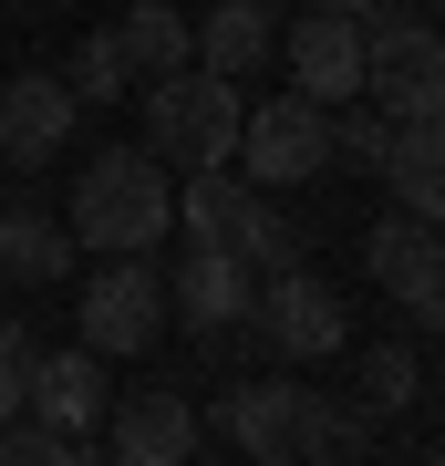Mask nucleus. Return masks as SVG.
<instances>
[{
  "instance_id": "1",
  "label": "nucleus",
  "mask_w": 445,
  "mask_h": 466,
  "mask_svg": "<svg viewBox=\"0 0 445 466\" xmlns=\"http://www.w3.org/2000/svg\"><path fill=\"white\" fill-rule=\"evenodd\" d=\"M166 228H177V177H166L146 146H94L83 156V187H73V238L83 249L146 259Z\"/></svg>"
},
{
  "instance_id": "2",
  "label": "nucleus",
  "mask_w": 445,
  "mask_h": 466,
  "mask_svg": "<svg viewBox=\"0 0 445 466\" xmlns=\"http://www.w3.org/2000/svg\"><path fill=\"white\" fill-rule=\"evenodd\" d=\"M238 84H217V73H166L146 84V156L166 177H207L238 156Z\"/></svg>"
},
{
  "instance_id": "3",
  "label": "nucleus",
  "mask_w": 445,
  "mask_h": 466,
  "mask_svg": "<svg viewBox=\"0 0 445 466\" xmlns=\"http://www.w3.org/2000/svg\"><path fill=\"white\" fill-rule=\"evenodd\" d=\"M177 228L197 238V249L248 259V269H290V259H300V228H290L280 208H269V187H248L238 167L187 177V187H177Z\"/></svg>"
},
{
  "instance_id": "4",
  "label": "nucleus",
  "mask_w": 445,
  "mask_h": 466,
  "mask_svg": "<svg viewBox=\"0 0 445 466\" xmlns=\"http://www.w3.org/2000/svg\"><path fill=\"white\" fill-rule=\"evenodd\" d=\"M363 104L394 125L445 115V32L414 11H363Z\"/></svg>"
},
{
  "instance_id": "5",
  "label": "nucleus",
  "mask_w": 445,
  "mask_h": 466,
  "mask_svg": "<svg viewBox=\"0 0 445 466\" xmlns=\"http://www.w3.org/2000/svg\"><path fill=\"white\" fill-rule=\"evenodd\" d=\"M248 332H259L280 363H331V352L352 342V311H342V290L321 280V269H259V300H248Z\"/></svg>"
},
{
  "instance_id": "6",
  "label": "nucleus",
  "mask_w": 445,
  "mask_h": 466,
  "mask_svg": "<svg viewBox=\"0 0 445 466\" xmlns=\"http://www.w3.org/2000/svg\"><path fill=\"white\" fill-rule=\"evenodd\" d=\"M228 167H248V187H300V177H331V115L321 104H248L238 115V156Z\"/></svg>"
},
{
  "instance_id": "7",
  "label": "nucleus",
  "mask_w": 445,
  "mask_h": 466,
  "mask_svg": "<svg viewBox=\"0 0 445 466\" xmlns=\"http://www.w3.org/2000/svg\"><path fill=\"white\" fill-rule=\"evenodd\" d=\"M166 332V280L146 259H104L94 280H83V352L94 363H125V352H146Z\"/></svg>"
},
{
  "instance_id": "8",
  "label": "nucleus",
  "mask_w": 445,
  "mask_h": 466,
  "mask_svg": "<svg viewBox=\"0 0 445 466\" xmlns=\"http://www.w3.org/2000/svg\"><path fill=\"white\" fill-rule=\"evenodd\" d=\"M280 52H290V94L300 104H363V21H342V11H300L290 32H280Z\"/></svg>"
},
{
  "instance_id": "9",
  "label": "nucleus",
  "mask_w": 445,
  "mask_h": 466,
  "mask_svg": "<svg viewBox=\"0 0 445 466\" xmlns=\"http://www.w3.org/2000/svg\"><path fill=\"white\" fill-rule=\"evenodd\" d=\"M73 125H83V104L63 73H11L0 84V167H52L73 146Z\"/></svg>"
},
{
  "instance_id": "10",
  "label": "nucleus",
  "mask_w": 445,
  "mask_h": 466,
  "mask_svg": "<svg viewBox=\"0 0 445 466\" xmlns=\"http://www.w3.org/2000/svg\"><path fill=\"white\" fill-rule=\"evenodd\" d=\"M300 415H311V394L300 383H280V373H259V383H228L217 394V435L248 456V466H290V446H300Z\"/></svg>"
},
{
  "instance_id": "11",
  "label": "nucleus",
  "mask_w": 445,
  "mask_h": 466,
  "mask_svg": "<svg viewBox=\"0 0 445 466\" xmlns=\"http://www.w3.org/2000/svg\"><path fill=\"white\" fill-rule=\"evenodd\" d=\"M248 300H259V269L228 259V249H187L177 269H166V311H177L187 332H238Z\"/></svg>"
},
{
  "instance_id": "12",
  "label": "nucleus",
  "mask_w": 445,
  "mask_h": 466,
  "mask_svg": "<svg viewBox=\"0 0 445 466\" xmlns=\"http://www.w3.org/2000/svg\"><path fill=\"white\" fill-rule=\"evenodd\" d=\"M21 415H32V425H52V435H73V446H94V425L104 415H115V394H104V363H94V352H42V363H32V404H21Z\"/></svg>"
},
{
  "instance_id": "13",
  "label": "nucleus",
  "mask_w": 445,
  "mask_h": 466,
  "mask_svg": "<svg viewBox=\"0 0 445 466\" xmlns=\"http://www.w3.org/2000/svg\"><path fill=\"white\" fill-rule=\"evenodd\" d=\"M197 435H207V415L187 394H135V404H115V456L104 466H187Z\"/></svg>"
},
{
  "instance_id": "14",
  "label": "nucleus",
  "mask_w": 445,
  "mask_h": 466,
  "mask_svg": "<svg viewBox=\"0 0 445 466\" xmlns=\"http://www.w3.org/2000/svg\"><path fill=\"white\" fill-rule=\"evenodd\" d=\"M363 269L404 300V311H425L435 280H445V228H425V218H404V208H394V218L363 238Z\"/></svg>"
},
{
  "instance_id": "15",
  "label": "nucleus",
  "mask_w": 445,
  "mask_h": 466,
  "mask_svg": "<svg viewBox=\"0 0 445 466\" xmlns=\"http://www.w3.org/2000/svg\"><path fill=\"white\" fill-rule=\"evenodd\" d=\"M383 187H394L404 218L445 228V115H435V125H394V146H383Z\"/></svg>"
},
{
  "instance_id": "16",
  "label": "nucleus",
  "mask_w": 445,
  "mask_h": 466,
  "mask_svg": "<svg viewBox=\"0 0 445 466\" xmlns=\"http://www.w3.org/2000/svg\"><path fill=\"white\" fill-rule=\"evenodd\" d=\"M269 52H280V21H269L259 0H207V32H197V73L238 84V73H259Z\"/></svg>"
},
{
  "instance_id": "17",
  "label": "nucleus",
  "mask_w": 445,
  "mask_h": 466,
  "mask_svg": "<svg viewBox=\"0 0 445 466\" xmlns=\"http://www.w3.org/2000/svg\"><path fill=\"white\" fill-rule=\"evenodd\" d=\"M0 269L32 280V290H52V280L73 269V228H63V218H42V208H11V218H0Z\"/></svg>"
},
{
  "instance_id": "18",
  "label": "nucleus",
  "mask_w": 445,
  "mask_h": 466,
  "mask_svg": "<svg viewBox=\"0 0 445 466\" xmlns=\"http://www.w3.org/2000/svg\"><path fill=\"white\" fill-rule=\"evenodd\" d=\"M115 42H125V63H135V73H156V84L197 63V32H187V11H166V0H135V11L115 21Z\"/></svg>"
},
{
  "instance_id": "19",
  "label": "nucleus",
  "mask_w": 445,
  "mask_h": 466,
  "mask_svg": "<svg viewBox=\"0 0 445 466\" xmlns=\"http://www.w3.org/2000/svg\"><path fill=\"white\" fill-rule=\"evenodd\" d=\"M363 446H373V415H363V404L311 394V415H300V446H290V456H311V466H352Z\"/></svg>"
},
{
  "instance_id": "20",
  "label": "nucleus",
  "mask_w": 445,
  "mask_h": 466,
  "mask_svg": "<svg viewBox=\"0 0 445 466\" xmlns=\"http://www.w3.org/2000/svg\"><path fill=\"white\" fill-rule=\"evenodd\" d=\"M425 404V363H414V342H373L363 352V415H414Z\"/></svg>"
},
{
  "instance_id": "21",
  "label": "nucleus",
  "mask_w": 445,
  "mask_h": 466,
  "mask_svg": "<svg viewBox=\"0 0 445 466\" xmlns=\"http://www.w3.org/2000/svg\"><path fill=\"white\" fill-rule=\"evenodd\" d=\"M383 146H394V115L331 104V177H383Z\"/></svg>"
},
{
  "instance_id": "22",
  "label": "nucleus",
  "mask_w": 445,
  "mask_h": 466,
  "mask_svg": "<svg viewBox=\"0 0 445 466\" xmlns=\"http://www.w3.org/2000/svg\"><path fill=\"white\" fill-rule=\"evenodd\" d=\"M73 104H115L125 84H135V63H125V42H115V21H104V32H83V52H73Z\"/></svg>"
},
{
  "instance_id": "23",
  "label": "nucleus",
  "mask_w": 445,
  "mask_h": 466,
  "mask_svg": "<svg viewBox=\"0 0 445 466\" xmlns=\"http://www.w3.org/2000/svg\"><path fill=\"white\" fill-rule=\"evenodd\" d=\"M0 466H83V446L52 435V425H32V415H11L0 425Z\"/></svg>"
},
{
  "instance_id": "24",
  "label": "nucleus",
  "mask_w": 445,
  "mask_h": 466,
  "mask_svg": "<svg viewBox=\"0 0 445 466\" xmlns=\"http://www.w3.org/2000/svg\"><path fill=\"white\" fill-rule=\"evenodd\" d=\"M32 363H42V342L21 332V321H0V425L32 404Z\"/></svg>"
},
{
  "instance_id": "25",
  "label": "nucleus",
  "mask_w": 445,
  "mask_h": 466,
  "mask_svg": "<svg viewBox=\"0 0 445 466\" xmlns=\"http://www.w3.org/2000/svg\"><path fill=\"white\" fill-rule=\"evenodd\" d=\"M414 321H425V332L445 342V280H435V300H425V311H414Z\"/></svg>"
},
{
  "instance_id": "26",
  "label": "nucleus",
  "mask_w": 445,
  "mask_h": 466,
  "mask_svg": "<svg viewBox=\"0 0 445 466\" xmlns=\"http://www.w3.org/2000/svg\"><path fill=\"white\" fill-rule=\"evenodd\" d=\"M311 11H342V21H363V11H383V0H311Z\"/></svg>"
},
{
  "instance_id": "27",
  "label": "nucleus",
  "mask_w": 445,
  "mask_h": 466,
  "mask_svg": "<svg viewBox=\"0 0 445 466\" xmlns=\"http://www.w3.org/2000/svg\"><path fill=\"white\" fill-rule=\"evenodd\" d=\"M404 466H445V456H404Z\"/></svg>"
}]
</instances>
